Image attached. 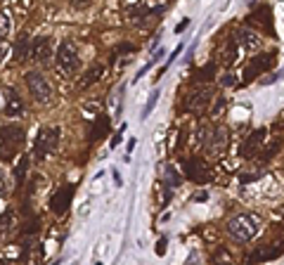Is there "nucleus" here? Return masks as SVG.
I'll return each instance as SVG.
<instances>
[{"label": "nucleus", "mask_w": 284, "mask_h": 265, "mask_svg": "<svg viewBox=\"0 0 284 265\" xmlns=\"http://www.w3.org/2000/svg\"><path fill=\"white\" fill-rule=\"evenodd\" d=\"M227 232L235 237L237 242H249L261 232V218L251 213H239L227 220Z\"/></svg>", "instance_id": "obj_1"}, {"label": "nucleus", "mask_w": 284, "mask_h": 265, "mask_svg": "<svg viewBox=\"0 0 284 265\" xmlns=\"http://www.w3.org/2000/svg\"><path fill=\"white\" fill-rule=\"evenodd\" d=\"M0 159L2 161H10L14 157V152L24 142V130L17 126H7V128H0Z\"/></svg>", "instance_id": "obj_2"}, {"label": "nucleus", "mask_w": 284, "mask_h": 265, "mask_svg": "<svg viewBox=\"0 0 284 265\" xmlns=\"http://www.w3.org/2000/svg\"><path fill=\"white\" fill-rule=\"evenodd\" d=\"M24 81H26V86H29V92L33 95V99H36V102L45 104V102H50V99H52V88H50L48 79H45L40 71H29Z\"/></svg>", "instance_id": "obj_3"}, {"label": "nucleus", "mask_w": 284, "mask_h": 265, "mask_svg": "<svg viewBox=\"0 0 284 265\" xmlns=\"http://www.w3.org/2000/svg\"><path fill=\"white\" fill-rule=\"evenodd\" d=\"M57 142H59V128H40L38 138H36V152H33V157L43 161V159L52 154L55 149H57Z\"/></svg>", "instance_id": "obj_4"}, {"label": "nucleus", "mask_w": 284, "mask_h": 265, "mask_svg": "<svg viewBox=\"0 0 284 265\" xmlns=\"http://www.w3.org/2000/svg\"><path fill=\"white\" fill-rule=\"evenodd\" d=\"M55 57H57V64L59 69L64 71V74H74V71L81 67V59L76 55V48L71 45V43H62L55 52Z\"/></svg>", "instance_id": "obj_5"}, {"label": "nucleus", "mask_w": 284, "mask_h": 265, "mask_svg": "<svg viewBox=\"0 0 284 265\" xmlns=\"http://www.w3.org/2000/svg\"><path fill=\"white\" fill-rule=\"evenodd\" d=\"M275 59H277V55L275 52H263V55H256L254 59H251V64L246 67V76H244V83H249V81H254L256 76H261V74H265V71H270L275 67Z\"/></svg>", "instance_id": "obj_6"}, {"label": "nucleus", "mask_w": 284, "mask_h": 265, "mask_svg": "<svg viewBox=\"0 0 284 265\" xmlns=\"http://www.w3.org/2000/svg\"><path fill=\"white\" fill-rule=\"evenodd\" d=\"M227 142H230V133H227V128L218 126L216 130L208 133V138H206L204 145H206V149H208L211 157H220V154H225Z\"/></svg>", "instance_id": "obj_7"}, {"label": "nucleus", "mask_w": 284, "mask_h": 265, "mask_svg": "<svg viewBox=\"0 0 284 265\" xmlns=\"http://www.w3.org/2000/svg\"><path fill=\"white\" fill-rule=\"evenodd\" d=\"M208 102H211V90H206V88L192 90L185 99V109L189 114H201V111H206Z\"/></svg>", "instance_id": "obj_8"}, {"label": "nucleus", "mask_w": 284, "mask_h": 265, "mask_svg": "<svg viewBox=\"0 0 284 265\" xmlns=\"http://www.w3.org/2000/svg\"><path fill=\"white\" fill-rule=\"evenodd\" d=\"M31 55H33V59L48 64L50 59H52V55H55L52 52V40L48 36H38V38L33 40V45H31Z\"/></svg>", "instance_id": "obj_9"}, {"label": "nucleus", "mask_w": 284, "mask_h": 265, "mask_svg": "<svg viewBox=\"0 0 284 265\" xmlns=\"http://www.w3.org/2000/svg\"><path fill=\"white\" fill-rule=\"evenodd\" d=\"M71 194H74V187H71V185L59 187L57 192L52 194V199H50V206H52V211H55L57 216H62V213H67L69 201H71Z\"/></svg>", "instance_id": "obj_10"}, {"label": "nucleus", "mask_w": 284, "mask_h": 265, "mask_svg": "<svg viewBox=\"0 0 284 265\" xmlns=\"http://www.w3.org/2000/svg\"><path fill=\"white\" fill-rule=\"evenodd\" d=\"M263 140H265V128H258V130H254V133H251V135H249V140H246L244 142V152H242V154H244L246 159H251L256 154V152H258V149H261V145H263Z\"/></svg>", "instance_id": "obj_11"}, {"label": "nucleus", "mask_w": 284, "mask_h": 265, "mask_svg": "<svg viewBox=\"0 0 284 265\" xmlns=\"http://www.w3.org/2000/svg\"><path fill=\"white\" fill-rule=\"evenodd\" d=\"M187 176L192 177L194 182H206V180L211 177V173H208V168H206L204 161L194 159V161H189V164H187Z\"/></svg>", "instance_id": "obj_12"}, {"label": "nucleus", "mask_w": 284, "mask_h": 265, "mask_svg": "<svg viewBox=\"0 0 284 265\" xmlns=\"http://www.w3.org/2000/svg\"><path fill=\"white\" fill-rule=\"evenodd\" d=\"M24 111V102L21 97L14 92V90H7V102H5V114L7 116H19Z\"/></svg>", "instance_id": "obj_13"}, {"label": "nucleus", "mask_w": 284, "mask_h": 265, "mask_svg": "<svg viewBox=\"0 0 284 265\" xmlns=\"http://www.w3.org/2000/svg\"><path fill=\"white\" fill-rule=\"evenodd\" d=\"M237 43H239L244 50H258V48H261V38H258V33H254V31H249V29L239 31Z\"/></svg>", "instance_id": "obj_14"}, {"label": "nucleus", "mask_w": 284, "mask_h": 265, "mask_svg": "<svg viewBox=\"0 0 284 265\" xmlns=\"http://www.w3.org/2000/svg\"><path fill=\"white\" fill-rule=\"evenodd\" d=\"M102 74H104V64H95V67L88 71V76H83V81H81V88H90L93 83H97V81L102 79Z\"/></svg>", "instance_id": "obj_15"}, {"label": "nucleus", "mask_w": 284, "mask_h": 265, "mask_svg": "<svg viewBox=\"0 0 284 265\" xmlns=\"http://www.w3.org/2000/svg\"><path fill=\"white\" fill-rule=\"evenodd\" d=\"M14 55H17V59H26L31 55V43H29V38L26 36H21L19 40H17V45H14Z\"/></svg>", "instance_id": "obj_16"}, {"label": "nucleus", "mask_w": 284, "mask_h": 265, "mask_svg": "<svg viewBox=\"0 0 284 265\" xmlns=\"http://www.w3.org/2000/svg\"><path fill=\"white\" fill-rule=\"evenodd\" d=\"M277 254H280V249H258V251H254V254L249 256V261H256V263H261V261L275 258Z\"/></svg>", "instance_id": "obj_17"}, {"label": "nucleus", "mask_w": 284, "mask_h": 265, "mask_svg": "<svg viewBox=\"0 0 284 265\" xmlns=\"http://www.w3.org/2000/svg\"><path fill=\"white\" fill-rule=\"evenodd\" d=\"M237 52H239V43H237V38H235L225 48V52H223V62H225V64H232V62H237V57H239Z\"/></svg>", "instance_id": "obj_18"}, {"label": "nucleus", "mask_w": 284, "mask_h": 265, "mask_svg": "<svg viewBox=\"0 0 284 265\" xmlns=\"http://www.w3.org/2000/svg\"><path fill=\"white\" fill-rule=\"evenodd\" d=\"M107 128H109V118L99 116L97 123H95V128H93V135H90V140H97V138H102V135H107Z\"/></svg>", "instance_id": "obj_19"}, {"label": "nucleus", "mask_w": 284, "mask_h": 265, "mask_svg": "<svg viewBox=\"0 0 284 265\" xmlns=\"http://www.w3.org/2000/svg\"><path fill=\"white\" fill-rule=\"evenodd\" d=\"M123 90L126 88L116 90V92L109 97V111H111V116H118V111H121V95H123Z\"/></svg>", "instance_id": "obj_20"}, {"label": "nucleus", "mask_w": 284, "mask_h": 265, "mask_svg": "<svg viewBox=\"0 0 284 265\" xmlns=\"http://www.w3.org/2000/svg\"><path fill=\"white\" fill-rule=\"evenodd\" d=\"M26 168H29V157H21L19 164H17V171H14L17 185H21V182H24V177H26Z\"/></svg>", "instance_id": "obj_21"}, {"label": "nucleus", "mask_w": 284, "mask_h": 265, "mask_svg": "<svg viewBox=\"0 0 284 265\" xmlns=\"http://www.w3.org/2000/svg\"><path fill=\"white\" fill-rule=\"evenodd\" d=\"M157 102H159V90H154L152 95H149L147 99V104H145V109H142V118H147L152 111H154V107H157Z\"/></svg>", "instance_id": "obj_22"}, {"label": "nucleus", "mask_w": 284, "mask_h": 265, "mask_svg": "<svg viewBox=\"0 0 284 265\" xmlns=\"http://www.w3.org/2000/svg\"><path fill=\"white\" fill-rule=\"evenodd\" d=\"M10 29H12L10 17H7L5 12H0V38H5V36L10 33Z\"/></svg>", "instance_id": "obj_23"}, {"label": "nucleus", "mask_w": 284, "mask_h": 265, "mask_svg": "<svg viewBox=\"0 0 284 265\" xmlns=\"http://www.w3.org/2000/svg\"><path fill=\"white\" fill-rule=\"evenodd\" d=\"M223 111H225V97H218L216 102H213V109H211V116H220V114H223Z\"/></svg>", "instance_id": "obj_24"}, {"label": "nucleus", "mask_w": 284, "mask_h": 265, "mask_svg": "<svg viewBox=\"0 0 284 265\" xmlns=\"http://www.w3.org/2000/svg\"><path fill=\"white\" fill-rule=\"evenodd\" d=\"M10 52H12V48L7 45V40H5V38H0V64H2L5 59L10 57Z\"/></svg>", "instance_id": "obj_25"}, {"label": "nucleus", "mask_w": 284, "mask_h": 265, "mask_svg": "<svg viewBox=\"0 0 284 265\" xmlns=\"http://www.w3.org/2000/svg\"><path fill=\"white\" fill-rule=\"evenodd\" d=\"M282 74H284V71H275V74H270V76H265V79H261V83H263V86H270V83H277V81L282 79Z\"/></svg>", "instance_id": "obj_26"}, {"label": "nucleus", "mask_w": 284, "mask_h": 265, "mask_svg": "<svg viewBox=\"0 0 284 265\" xmlns=\"http://www.w3.org/2000/svg\"><path fill=\"white\" fill-rule=\"evenodd\" d=\"M168 239L166 237H161V239H159L157 242V249H154V251H157V256H166V249H168Z\"/></svg>", "instance_id": "obj_27"}, {"label": "nucleus", "mask_w": 284, "mask_h": 265, "mask_svg": "<svg viewBox=\"0 0 284 265\" xmlns=\"http://www.w3.org/2000/svg\"><path fill=\"white\" fill-rule=\"evenodd\" d=\"M126 123H123V126H121V128H118V133H116V135H114V138H111V149H114V147H116V145H118V142H121V138H123V130H126Z\"/></svg>", "instance_id": "obj_28"}, {"label": "nucleus", "mask_w": 284, "mask_h": 265, "mask_svg": "<svg viewBox=\"0 0 284 265\" xmlns=\"http://www.w3.org/2000/svg\"><path fill=\"white\" fill-rule=\"evenodd\" d=\"M152 64H154V59H149L147 64H145V67H142V69L137 71V74H135V81H140V79H142V76H145V74H147V71L152 69Z\"/></svg>", "instance_id": "obj_29"}, {"label": "nucleus", "mask_w": 284, "mask_h": 265, "mask_svg": "<svg viewBox=\"0 0 284 265\" xmlns=\"http://www.w3.org/2000/svg\"><path fill=\"white\" fill-rule=\"evenodd\" d=\"M178 55H183V45H178V48L173 50V55H168V64H171V62H176Z\"/></svg>", "instance_id": "obj_30"}, {"label": "nucleus", "mask_w": 284, "mask_h": 265, "mask_svg": "<svg viewBox=\"0 0 284 265\" xmlns=\"http://www.w3.org/2000/svg\"><path fill=\"white\" fill-rule=\"evenodd\" d=\"M206 138H208V135H206V128H196V140H199V142H206Z\"/></svg>", "instance_id": "obj_31"}, {"label": "nucleus", "mask_w": 284, "mask_h": 265, "mask_svg": "<svg viewBox=\"0 0 284 265\" xmlns=\"http://www.w3.org/2000/svg\"><path fill=\"white\" fill-rule=\"evenodd\" d=\"M187 26H189V19H187V17H185V19H183V21H180V24H178V26H176V33H180V31H185Z\"/></svg>", "instance_id": "obj_32"}, {"label": "nucleus", "mask_w": 284, "mask_h": 265, "mask_svg": "<svg viewBox=\"0 0 284 265\" xmlns=\"http://www.w3.org/2000/svg\"><path fill=\"white\" fill-rule=\"evenodd\" d=\"M220 83H223V86H235L237 79H235V76H223V81H220Z\"/></svg>", "instance_id": "obj_33"}, {"label": "nucleus", "mask_w": 284, "mask_h": 265, "mask_svg": "<svg viewBox=\"0 0 284 265\" xmlns=\"http://www.w3.org/2000/svg\"><path fill=\"white\" fill-rule=\"evenodd\" d=\"M83 111H86L88 116H93V114L97 111V104H88V107H83Z\"/></svg>", "instance_id": "obj_34"}, {"label": "nucleus", "mask_w": 284, "mask_h": 265, "mask_svg": "<svg viewBox=\"0 0 284 265\" xmlns=\"http://www.w3.org/2000/svg\"><path fill=\"white\" fill-rule=\"evenodd\" d=\"M114 182H116V187L123 185V182H121V173H118V171H114Z\"/></svg>", "instance_id": "obj_35"}, {"label": "nucleus", "mask_w": 284, "mask_h": 265, "mask_svg": "<svg viewBox=\"0 0 284 265\" xmlns=\"http://www.w3.org/2000/svg\"><path fill=\"white\" fill-rule=\"evenodd\" d=\"M133 149H135V140H128V154H133Z\"/></svg>", "instance_id": "obj_36"}, {"label": "nucleus", "mask_w": 284, "mask_h": 265, "mask_svg": "<svg viewBox=\"0 0 284 265\" xmlns=\"http://www.w3.org/2000/svg\"><path fill=\"white\" fill-rule=\"evenodd\" d=\"M2 189H5V182H2V177H0V192H2Z\"/></svg>", "instance_id": "obj_37"}, {"label": "nucleus", "mask_w": 284, "mask_h": 265, "mask_svg": "<svg viewBox=\"0 0 284 265\" xmlns=\"http://www.w3.org/2000/svg\"><path fill=\"white\" fill-rule=\"evenodd\" d=\"M282 216H284V206H282Z\"/></svg>", "instance_id": "obj_38"}]
</instances>
